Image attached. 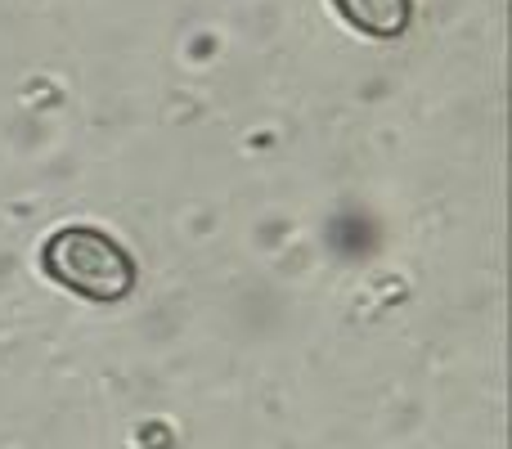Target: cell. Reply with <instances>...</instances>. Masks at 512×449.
Masks as SVG:
<instances>
[{"label":"cell","mask_w":512,"mask_h":449,"mask_svg":"<svg viewBox=\"0 0 512 449\" xmlns=\"http://www.w3.org/2000/svg\"><path fill=\"white\" fill-rule=\"evenodd\" d=\"M41 265L59 288L86 301H122L135 292V256L113 234L90 225H63L41 243Z\"/></svg>","instance_id":"6da1fadb"},{"label":"cell","mask_w":512,"mask_h":449,"mask_svg":"<svg viewBox=\"0 0 512 449\" xmlns=\"http://www.w3.org/2000/svg\"><path fill=\"white\" fill-rule=\"evenodd\" d=\"M333 9L373 41H396L414 23V0H333Z\"/></svg>","instance_id":"7a4b0ae2"}]
</instances>
